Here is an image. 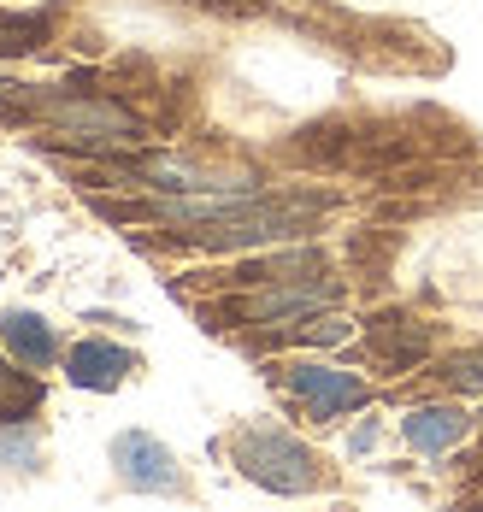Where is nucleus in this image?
Listing matches in <instances>:
<instances>
[{
	"instance_id": "5",
	"label": "nucleus",
	"mask_w": 483,
	"mask_h": 512,
	"mask_svg": "<svg viewBox=\"0 0 483 512\" xmlns=\"http://www.w3.org/2000/svg\"><path fill=\"white\" fill-rule=\"evenodd\" d=\"M289 389L313 407V418H336L348 407H366V383L354 371H336V365H295Z\"/></svg>"
},
{
	"instance_id": "3",
	"label": "nucleus",
	"mask_w": 483,
	"mask_h": 512,
	"mask_svg": "<svg viewBox=\"0 0 483 512\" xmlns=\"http://www.w3.org/2000/svg\"><path fill=\"white\" fill-rule=\"evenodd\" d=\"M42 112L71 148H89V154H118L142 142V118L118 101H42Z\"/></svg>"
},
{
	"instance_id": "4",
	"label": "nucleus",
	"mask_w": 483,
	"mask_h": 512,
	"mask_svg": "<svg viewBox=\"0 0 483 512\" xmlns=\"http://www.w3.org/2000/svg\"><path fill=\"white\" fill-rule=\"evenodd\" d=\"M112 465H118V477L130 489H148V495L177 489V454L165 448L160 436H148V430H124L112 442Z\"/></svg>"
},
{
	"instance_id": "7",
	"label": "nucleus",
	"mask_w": 483,
	"mask_h": 512,
	"mask_svg": "<svg viewBox=\"0 0 483 512\" xmlns=\"http://www.w3.org/2000/svg\"><path fill=\"white\" fill-rule=\"evenodd\" d=\"M136 371V359L124 354V348H112V342H77L71 354H65V377L77 383V389H118L124 377Z\"/></svg>"
},
{
	"instance_id": "1",
	"label": "nucleus",
	"mask_w": 483,
	"mask_h": 512,
	"mask_svg": "<svg viewBox=\"0 0 483 512\" xmlns=\"http://www.w3.org/2000/svg\"><path fill=\"white\" fill-rule=\"evenodd\" d=\"M236 465H242L248 483H260L271 495H307L319 483L313 454L295 436H283V430H242L236 436Z\"/></svg>"
},
{
	"instance_id": "10",
	"label": "nucleus",
	"mask_w": 483,
	"mask_h": 512,
	"mask_svg": "<svg viewBox=\"0 0 483 512\" xmlns=\"http://www.w3.org/2000/svg\"><path fill=\"white\" fill-rule=\"evenodd\" d=\"M42 401V389L30 383V377H18L6 359H0V418H18V412H30Z\"/></svg>"
},
{
	"instance_id": "6",
	"label": "nucleus",
	"mask_w": 483,
	"mask_h": 512,
	"mask_svg": "<svg viewBox=\"0 0 483 512\" xmlns=\"http://www.w3.org/2000/svg\"><path fill=\"white\" fill-rule=\"evenodd\" d=\"M336 301V289L330 283H283V289H260V295H248L242 301V318L248 324H283V318H313Z\"/></svg>"
},
{
	"instance_id": "2",
	"label": "nucleus",
	"mask_w": 483,
	"mask_h": 512,
	"mask_svg": "<svg viewBox=\"0 0 483 512\" xmlns=\"http://www.w3.org/2000/svg\"><path fill=\"white\" fill-rule=\"evenodd\" d=\"M313 212H319V201H266V195H260L254 206H242V212L207 224L195 242H201V248H218V254H230V248H260V242H283V236L307 230Z\"/></svg>"
},
{
	"instance_id": "9",
	"label": "nucleus",
	"mask_w": 483,
	"mask_h": 512,
	"mask_svg": "<svg viewBox=\"0 0 483 512\" xmlns=\"http://www.w3.org/2000/svg\"><path fill=\"white\" fill-rule=\"evenodd\" d=\"M0 336H6V348L24 359V365H48L54 359V330L36 312H6L0 318Z\"/></svg>"
},
{
	"instance_id": "11",
	"label": "nucleus",
	"mask_w": 483,
	"mask_h": 512,
	"mask_svg": "<svg viewBox=\"0 0 483 512\" xmlns=\"http://www.w3.org/2000/svg\"><path fill=\"white\" fill-rule=\"evenodd\" d=\"M0 465H36V430H0Z\"/></svg>"
},
{
	"instance_id": "8",
	"label": "nucleus",
	"mask_w": 483,
	"mask_h": 512,
	"mask_svg": "<svg viewBox=\"0 0 483 512\" xmlns=\"http://www.w3.org/2000/svg\"><path fill=\"white\" fill-rule=\"evenodd\" d=\"M401 436H407V448H419V454H448V448L466 436V412L448 407V401L419 407V412L401 418Z\"/></svg>"
}]
</instances>
